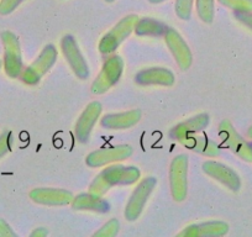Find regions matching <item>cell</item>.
Returning a JSON list of instances; mask_svg holds the SVG:
<instances>
[{"label":"cell","instance_id":"obj_20","mask_svg":"<svg viewBox=\"0 0 252 237\" xmlns=\"http://www.w3.org/2000/svg\"><path fill=\"white\" fill-rule=\"evenodd\" d=\"M182 145L203 156L218 157L220 154L219 146L207 136H190L184 140Z\"/></svg>","mask_w":252,"mask_h":237},{"label":"cell","instance_id":"obj_13","mask_svg":"<svg viewBox=\"0 0 252 237\" xmlns=\"http://www.w3.org/2000/svg\"><path fill=\"white\" fill-rule=\"evenodd\" d=\"M30 199L36 204L48 205V207H63L71 204L73 194L66 189L57 188H36L30 192Z\"/></svg>","mask_w":252,"mask_h":237},{"label":"cell","instance_id":"obj_9","mask_svg":"<svg viewBox=\"0 0 252 237\" xmlns=\"http://www.w3.org/2000/svg\"><path fill=\"white\" fill-rule=\"evenodd\" d=\"M61 50L63 56L68 62L69 67L72 68L73 73L79 79H87L89 77L88 63L84 59L83 55L81 53L78 43L74 40L72 35H64L61 40Z\"/></svg>","mask_w":252,"mask_h":237},{"label":"cell","instance_id":"obj_24","mask_svg":"<svg viewBox=\"0 0 252 237\" xmlns=\"http://www.w3.org/2000/svg\"><path fill=\"white\" fill-rule=\"evenodd\" d=\"M221 5L234 10V13L252 11V0H218Z\"/></svg>","mask_w":252,"mask_h":237},{"label":"cell","instance_id":"obj_21","mask_svg":"<svg viewBox=\"0 0 252 237\" xmlns=\"http://www.w3.org/2000/svg\"><path fill=\"white\" fill-rule=\"evenodd\" d=\"M168 26L156 19L142 18L135 24L134 31L139 36H164Z\"/></svg>","mask_w":252,"mask_h":237},{"label":"cell","instance_id":"obj_12","mask_svg":"<svg viewBox=\"0 0 252 237\" xmlns=\"http://www.w3.org/2000/svg\"><path fill=\"white\" fill-rule=\"evenodd\" d=\"M203 171L205 174L214 178L232 192H239L241 188V180L236 172L225 164L215 161H205L203 163Z\"/></svg>","mask_w":252,"mask_h":237},{"label":"cell","instance_id":"obj_2","mask_svg":"<svg viewBox=\"0 0 252 237\" xmlns=\"http://www.w3.org/2000/svg\"><path fill=\"white\" fill-rule=\"evenodd\" d=\"M0 37L4 47L3 64L5 74L13 79L20 78L24 71V64L19 38L11 31H4Z\"/></svg>","mask_w":252,"mask_h":237},{"label":"cell","instance_id":"obj_26","mask_svg":"<svg viewBox=\"0 0 252 237\" xmlns=\"http://www.w3.org/2000/svg\"><path fill=\"white\" fill-rule=\"evenodd\" d=\"M13 147V134L10 131H4L0 134V158H3Z\"/></svg>","mask_w":252,"mask_h":237},{"label":"cell","instance_id":"obj_3","mask_svg":"<svg viewBox=\"0 0 252 237\" xmlns=\"http://www.w3.org/2000/svg\"><path fill=\"white\" fill-rule=\"evenodd\" d=\"M57 59V50L53 45L43 47L38 57L21 73L20 79L28 86H35L41 81L43 76L50 71Z\"/></svg>","mask_w":252,"mask_h":237},{"label":"cell","instance_id":"obj_22","mask_svg":"<svg viewBox=\"0 0 252 237\" xmlns=\"http://www.w3.org/2000/svg\"><path fill=\"white\" fill-rule=\"evenodd\" d=\"M215 0H195L197 14L200 20L205 24H212L214 20Z\"/></svg>","mask_w":252,"mask_h":237},{"label":"cell","instance_id":"obj_7","mask_svg":"<svg viewBox=\"0 0 252 237\" xmlns=\"http://www.w3.org/2000/svg\"><path fill=\"white\" fill-rule=\"evenodd\" d=\"M157 184V179L155 177H147L140 182L136 189L130 197L129 202L125 207V219L129 221H135L140 217L150 195L154 192Z\"/></svg>","mask_w":252,"mask_h":237},{"label":"cell","instance_id":"obj_10","mask_svg":"<svg viewBox=\"0 0 252 237\" xmlns=\"http://www.w3.org/2000/svg\"><path fill=\"white\" fill-rule=\"evenodd\" d=\"M132 154V147L129 145H119V146L101 148L89 153L86 158L87 166L92 168H99V167L106 166L114 162L124 161L127 159Z\"/></svg>","mask_w":252,"mask_h":237},{"label":"cell","instance_id":"obj_34","mask_svg":"<svg viewBox=\"0 0 252 237\" xmlns=\"http://www.w3.org/2000/svg\"><path fill=\"white\" fill-rule=\"evenodd\" d=\"M1 66H3V63H1V61H0V68H1Z\"/></svg>","mask_w":252,"mask_h":237},{"label":"cell","instance_id":"obj_17","mask_svg":"<svg viewBox=\"0 0 252 237\" xmlns=\"http://www.w3.org/2000/svg\"><path fill=\"white\" fill-rule=\"evenodd\" d=\"M174 74L169 69L161 67L142 69L135 76V82L140 86L171 87L174 84Z\"/></svg>","mask_w":252,"mask_h":237},{"label":"cell","instance_id":"obj_11","mask_svg":"<svg viewBox=\"0 0 252 237\" xmlns=\"http://www.w3.org/2000/svg\"><path fill=\"white\" fill-rule=\"evenodd\" d=\"M164 42H166L167 47H168V50L173 55L179 68L182 71L189 69V67L192 66L193 56L190 50H189L188 45L183 40V37L174 29L168 28L166 33H164Z\"/></svg>","mask_w":252,"mask_h":237},{"label":"cell","instance_id":"obj_14","mask_svg":"<svg viewBox=\"0 0 252 237\" xmlns=\"http://www.w3.org/2000/svg\"><path fill=\"white\" fill-rule=\"evenodd\" d=\"M101 114V104L99 101H92L87 105L82 115L79 116L78 121L76 124V137L79 142L86 144L91 137V132L95 125L96 120Z\"/></svg>","mask_w":252,"mask_h":237},{"label":"cell","instance_id":"obj_4","mask_svg":"<svg viewBox=\"0 0 252 237\" xmlns=\"http://www.w3.org/2000/svg\"><path fill=\"white\" fill-rule=\"evenodd\" d=\"M137 20H139L137 15H127L121 19L109 32L103 36L99 42V51L103 55L113 53L134 31L135 24Z\"/></svg>","mask_w":252,"mask_h":237},{"label":"cell","instance_id":"obj_32","mask_svg":"<svg viewBox=\"0 0 252 237\" xmlns=\"http://www.w3.org/2000/svg\"><path fill=\"white\" fill-rule=\"evenodd\" d=\"M247 136H249L250 139H252V126L250 127V129H249V131H247Z\"/></svg>","mask_w":252,"mask_h":237},{"label":"cell","instance_id":"obj_8","mask_svg":"<svg viewBox=\"0 0 252 237\" xmlns=\"http://www.w3.org/2000/svg\"><path fill=\"white\" fill-rule=\"evenodd\" d=\"M219 137L222 145L246 162H252V146L239 135L231 122L224 120L219 125Z\"/></svg>","mask_w":252,"mask_h":237},{"label":"cell","instance_id":"obj_19","mask_svg":"<svg viewBox=\"0 0 252 237\" xmlns=\"http://www.w3.org/2000/svg\"><path fill=\"white\" fill-rule=\"evenodd\" d=\"M72 207L74 210H88V211L105 214L110 210V204L101 197H96L88 192L74 197L72 200Z\"/></svg>","mask_w":252,"mask_h":237},{"label":"cell","instance_id":"obj_27","mask_svg":"<svg viewBox=\"0 0 252 237\" xmlns=\"http://www.w3.org/2000/svg\"><path fill=\"white\" fill-rule=\"evenodd\" d=\"M25 0H0V15H9Z\"/></svg>","mask_w":252,"mask_h":237},{"label":"cell","instance_id":"obj_18","mask_svg":"<svg viewBox=\"0 0 252 237\" xmlns=\"http://www.w3.org/2000/svg\"><path fill=\"white\" fill-rule=\"evenodd\" d=\"M140 118H141V111L135 109L126 113L105 115L100 120V125L104 129L109 130H125L136 125L140 121Z\"/></svg>","mask_w":252,"mask_h":237},{"label":"cell","instance_id":"obj_1","mask_svg":"<svg viewBox=\"0 0 252 237\" xmlns=\"http://www.w3.org/2000/svg\"><path fill=\"white\" fill-rule=\"evenodd\" d=\"M141 172L134 166H111L101 171L92 182L88 192L96 197H103L115 185H130L140 179Z\"/></svg>","mask_w":252,"mask_h":237},{"label":"cell","instance_id":"obj_6","mask_svg":"<svg viewBox=\"0 0 252 237\" xmlns=\"http://www.w3.org/2000/svg\"><path fill=\"white\" fill-rule=\"evenodd\" d=\"M124 71V61L120 56L114 55L109 57L104 63L100 73L92 84V91L94 94H104L111 87L115 86L121 78Z\"/></svg>","mask_w":252,"mask_h":237},{"label":"cell","instance_id":"obj_30","mask_svg":"<svg viewBox=\"0 0 252 237\" xmlns=\"http://www.w3.org/2000/svg\"><path fill=\"white\" fill-rule=\"evenodd\" d=\"M48 235V231L45 229V227H38V229H36L35 231L31 232L30 236L31 237H45Z\"/></svg>","mask_w":252,"mask_h":237},{"label":"cell","instance_id":"obj_23","mask_svg":"<svg viewBox=\"0 0 252 237\" xmlns=\"http://www.w3.org/2000/svg\"><path fill=\"white\" fill-rule=\"evenodd\" d=\"M193 5H194V0H176L174 11L179 19L188 21L192 16Z\"/></svg>","mask_w":252,"mask_h":237},{"label":"cell","instance_id":"obj_28","mask_svg":"<svg viewBox=\"0 0 252 237\" xmlns=\"http://www.w3.org/2000/svg\"><path fill=\"white\" fill-rule=\"evenodd\" d=\"M235 18L244 24L246 28L252 30V11H247V13H235Z\"/></svg>","mask_w":252,"mask_h":237},{"label":"cell","instance_id":"obj_15","mask_svg":"<svg viewBox=\"0 0 252 237\" xmlns=\"http://www.w3.org/2000/svg\"><path fill=\"white\" fill-rule=\"evenodd\" d=\"M209 125V115L199 114L197 116L188 118L187 121L181 122L171 130V137L178 142H183L188 137L193 136L197 132L203 131Z\"/></svg>","mask_w":252,"mask_h":237},{"label":"cell","instance_id":"obj_25","mask_svg":"<svg viewBox=\"0 0 252 237\" xmlns=\"http://www.w3.org/2000/svg\"><path fill=\"white\" fill-rule=\"evenodd\" d=\"M119 229H120V224H119L118 220L111 219L99 231L94 234V237H114L118 235Z\"/></svg>","mask_w":252,"mask_h":237},{"label":"cell","instance_id":"obj_16","mask_svg":"<svg viewBox=\"0 0 252 237\" xmlns=\"http://www.w3.org/2000/svg\"><path fill=\"white\" fill-rule=\"evenodd\" d=\"M229 231V225L224 221H208L189 225L178 234L179 237H219Z\"/></svg>","mask_w":252,"mask_h":237},{"label":"cell","instance_id":"obj_33","mask_svg":"<svg viewBox=\"0 0 252 237\" xmlns=\"http://www.w3.org/2000/svg\"><path fill=\"white\" fill-rule=\"evenodd\" d=\"M106 3H114V1H115V0H105Z\"/></svg>","mask_w":252,"mask_h":237},{"label":"cell","instance_id":"obj_31","mask_svg":"<svg viewBox=\"0 0 252 237\" xmlns=\"http://www.w3.org/2000/svg\"><path fill=\"white\" fill-rule=\"evenodd\" d=\"M149 1L151 4H159V3H163V1H166V0H149Z\"/></svg>","mask_w":252,"mask_h":237},{"label":"cell","instance_id":"obj_29","mask_svg":"<svg viewBox=\"0 0 252 237\" xmlns=\"http://www.w3.org/2000/svg\"><path fill=\"white\" fill-rule=\"evenodd\" d=\"M18 235L13 231L5 220L0 219V237H16Z\"/></svg>","mask_w":252,"mask_h":237},{"label":"cell","instance_id":"obj_5","mask_svg":"<svg viewBox=\"0 0 252 237\" xmlns=\"http://www.w3.org/2000/svg\"><path fill=\"white\" fill-rule=\"evenodd\" d=\"M188 157L178 154L174 157L169 167V187L174 202H183L188 192Z\"/></svg>","mask_w":252,"mask_h":237}]
</instances>
